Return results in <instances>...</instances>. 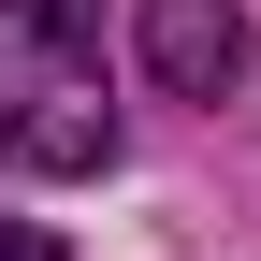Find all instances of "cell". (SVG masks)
I'll return each mask as SVG.
<instances>
[{
    "instance_id": "6da1fadb",
    "label": "cell",
    "mask_w": 261,
    "mask_h": 261,
    "mask_svg": "<svg viewBox=\"0 0 261 261\" xmlns=\"http://www.w3.org/2000/svg\"><path fill=\"white\" fill-rule=\"evenodd\" d=\"M0 160L15 174H102L116 160L102 0H0Z\"/></svg>"
},
{
    "instance_id": "7a4b0ae2",
    "label": "cell",
    "mask_w": 261,
    "mask_h": 261,
    "mask_svg": "<svg viewBox=\"0 0 261 261\" xmlns=\"http://www.w3.org/2000/svg\"><path fill=\"white\" fill-rule=\"evenodd\" d=\"M145 73L174 102H218L247 73V0H145Z\"/></svg>"
},
{
    "instance_id": "3957f363",
    "label": "cell",
    "mask_w": 261,
    "mask_h": 261,
    "mask_svg": "<svg viewBox=\"0 0 261 261\" xmlns=\"http://www.w3.org/2000/svg\"><path fill=\"white\" fill-rule=\"evenodd\" d=\"M0 261H58V232H29V218H0Z\"/></svg>"
}]
</instances>
